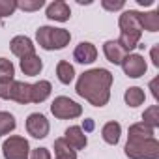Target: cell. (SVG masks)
<instances>
[{"instance_id": "obj_1", "label": "cell", "mask_w": 159, "mask_h": 159, "mask_svg": "<svg viewBox=\"0 0 159 159\" xmlns=\"http://www.w3.org/2000/svg\"><path fill=\"white\" fill-rule=\"evenodd\" d=\"M114 83V75L105 69V67H94L84 71L83 75H79L75 92L77 96H81L86 99L92 107H105L111 99V86Z\"/></svg>"}, {"instance_id": "obj_2", "label": "cell", "mask_w": 159, "mask_h": 159, "mask_svg": "<svg viewBox=\"0 0 159 159\" xmlns=\"http://www.w3.org/2000/svg\"><path fill=\"white\" fill-rule=\"evenodd\" d=\"M124 153L127 159H159V140L144 139V140H127Z\"/></svg>"}, {"instance_id": "obj_3", "label": "cell", "mask_w": 159, "mask_h": 159, "mask_svg": "<svg viewBox=\"0 0 159 159\" xmlns=\"http://www.w3.org/2000/svg\"><path fill=\"white\" fill-rule=\"evenodd\" d=\"M51 112L58 120H75L83 114V107L67 96H58L51 103Z\"/></svg>"}, {"instance_id": "obj_4", "label": "cell", "mask_w": 159, "mask_h": 159, "mask_svg": "<svg viewBox=\"0 0 159 159\" xmlns=\"http://www.w3.org/2000/svg\"><path fill=\"white\" fill-rule=\"evenodd\" d=\"M30 142L21 135H10L2 142L4 159H28L30 157Z\"/></svg>"}, {"instance_id": "obj_5", "label": "cell", "mask_w": 159, "mask_h": 159, "mask_svg": "<svg viewBox=\"0 0 159 159\" xmlns=\"http://www.w3.org/2000/svg\"><path fill=\"white\" fill-rule=\"evenodd\" d=\"M122 69L129 79H140L146 71H148V62L144 60L142 54L139 52H129L125 54V58L122 60Z\"/></svg>"}, {"instance_id": "obj_6", "label": "cell", "mask_w": 159, "mask_h": 159, "mask_svg": "<svg viewBox=\"0 0 159 159\" xmlns=\"http://www.w3.org/2000/svg\"><path fill=\"white\" fill-rule=\"evenodd\" d=\"M51 131V124L45 114L41 112H32L26 118V133L34 139H45Z\"/></svg>"}, {"instance_id": "obj_7", "label": "cell", "mask_w": 159, "mask_h": 159, "mask_svg": "<svg viewBox=\"0 0 159 159\" xmlns=\"http://www.w3.org/2000/svg\"><path fill=\"white\" fill-rule=\"evenodd\" d=\"M118 26H120V32H125V34H142L140 11L137 10L122 11V15L118 17Z\"/></svg>"}, {"instance_id": "obj_8", "label": "cell", "mask_w": 159, "mask_h": 159, "mask_svg": "<svg viewBox=\"0 0 159 159\" xmlns=\"http://www.w3.org/2000/svg\"><path fill=\"white\" fill-rule=\"evenodd\" d=\"M62 139L66 140V144H67L73 152H81V150H84L86 144H88V137H86V133L83 131L81 125H69V127L64 131V137H62Z\"/></svg>"}, {"instance_id": "obj_9", "label": "cell", "mask_w": 159, "mask_h": 159, "mask_svg": "<svg viewBox=\"0 0 159 159\" xmlns=\"http://www.w3.org/2000/svg\"><path fill=\"white\" fill-rule=\"evenodd\" d=\"M45 15H47V19H51V21L66 23V21H69V17H71V8H69L67 2H64V0H54V2L47 4Z\"/></svg>"}, {"instance_id": "obj_10", "label": "cell", "mask_w": 159, "mask_h": 159, "mask_svg": "<svg viewBox=\"0 0 159 159\" xmlns=\"http://www.w3.org/2000/svg\"><path fill=\"white\" fill-rule=\"evenodd\" d=\"M10 51L17 56V58H25L30 54H36V45L28 36H15L10 41Z\"/></svg>"}, {"instance_id": "obj_11", "label": "cell", "mask_w": 159, "mask_h": 159, "mask_svg": "<svg viewBox=\"0 0 159 159\" xmlns=\"http://www.w3.org/2000/svg\"><path fill=\"white\" fill-rule=\"evenodd\" d=\"M98 58V49L90 41H81L73 49V60L77 64H94Z\"/></svg>"}, {"instance_id": "obj_12", "label": "cell", "mask_w": 159, "mask_h": 159, "mask_svg": "<svg viewBox=\"0 0 159 159\" xmlns=\"http://www.w3.org/2000/svg\"><path fill=\"white\" fill-rule=\"evenodd\" d=\"M103 54H105V58H107L111 64L120 66L127 52L120 47V43H118L116 39H107V41L103 43Z\"/></svg>"}, {"instance_id": "obj_13", "label": "cell", "mask_w": 159, "mask_h": 159, "mask_svg": "<svg viewBox=\"0 0 159 159\" xmlns=\"http://www.w3.org/2000/svg\"><path fill=\"white\" fill-rule=\"evenodd\" d=\"M19 67L26 77H38L43 69V60L38 54H30L19 60Z\"/></svg>"}, {"instance_id": "obj_14", "label": "cell", "mask_w": 159, "mask_h": 159, "mask_svg": "<svg viewBox=\"0 0 159 159\" xmlns=\"http://www.w3.org/2000/svg\"><path fill=\"white\" fill-rule=\"evenodd\" d=\"M30 92H32V84L25 83V81H13V92H11V101L19 103V105H28L30 101Z\"/></svg>"}, {"instance_id": "obj_15", "label": "cell", "mask_w": 159, "mask_h": 159, "mask_svg": "<svg viewBox=\"0 0 159 159\" xmlns=\"http://www.w3.org/2000/svg\"><path fill=\"white\" fill-rule=\"evenodd\" d=\"M71 41V34L66 28H54L51 30V51H62L69 45Z\"/></svg>"}, {"instance_id": "obj_16", "label": "cell", "mask_w": 159, "mask_h": 159, "mask_svg": "<svg viewBox=\"0 0 159 159\" xmlns=\"http://www.w3.org/2000/svg\"><path fill=\"white\" fill-rule=\"evenodd\" d=\"M51 92H52V86H51L49 81H38V83L32 84L30 101H32V103H43V101L49 99Z\"/></svg>"}, {"instance_id": "obj_17", "label": "cell", "mask_w": 159, "mask_h": 159, "mask_svg": "<svg viewBox=\"0 0 159 159\" xmlns=\"http://www.w3.org/2000/svg\"><path fill=\"white\" fill-rule=\"evenodd\" d=\"M101 137L107 144L111 146H116L120 142V137H122V125L118 122H107L103 127H101Z\"/></svg>"}, {"instance_id": "obj_18", "label": "cell", "mask_w": 159, "mask_h": 159, "mask_svg": "<svg viewBox=\"0 0 159 159\" xmlns=\"http://www.w3.org/2000/svg\"><path fill=\"white\" fill-rule=\"evenodd\" d=\"M153 137H155V129L148 127L142 122H137V124L129 125L127 140H144V139H153Z\"/></svg>"}, {"instance_id": "obj_19", "label": "cell", "mask_w": 159, "mask_h": 159, "mask_svg": "<svg viewBox=\"0 0 159 159\" xmlns=\"http://www.w3.org/2000/svg\"><path fill=\"white\" fill-rule=\"evenodd\" d=\"M124 101H125L127 107L135 109V107H140V105L146 101V94H144V90L139 88V86H129V88L125 90V94H124Z\"/></svg>"}, {"instance_id": "obj_20", "label": "cell", "mask_w": 159, "mask_h": 159, "mask_svg": "<svg viewBox=\"0 0 159 159\" xmlns=\"http://www.w3.org/2000/svg\"><path fill=\"white\" fill-rule=\"evenodd\" d=\"M56 77L62 84H71L75 79V67L67 60H60L56 64Z\"/></svg>"}, {"instance_id": "obj_21", "label": "cell", "mask_w": 159, "mask_h": 159, "mask_svg": "<svg viewBox=\"0 0 159 159\" xmlns=\"http://www.w3.org/2000/svg\"><path fill=\"white\" fill-rule=\"evenodd\" d=\"M140 26L146 32H159V11H146L140 13Z\"/></svg>"}, {"instance_id": "obj_22", "label": "cell", "mask_w": 159, "mask_h": 159, "mask_svg": "<svg viewBox=\"0 0 159 159\" xmlns=\"http://www.w3.org/2000/svg\"><path fill=\"white\" fill-rule=\"evenodd\" d=\"M15 127H17L15 116H13L11 112H8V111H0V137L13 133Z\"/></svg>"}, {"instance_id": "obj_23", "label": "cell", "mask_w": 159, "mask_h": 159, "mask_svg": "<svg viewBox=\"0 0 159 159\" xmlns=\"http://www.w3.org/2000/svg\"><path fill=\"white\" fill-rule=\"evenodd\" d=\"M54 159H77V152H73L60 137L54 140Z\"/></svg>"}, {"instance_id": "obj_24", "label": "cell", "mask_w": 159, "mask_h": 159, "mask_svg": "<svg viewBox=\"0 0 159 159\" xmlns=\"http://www.w3.org/2000/svg\"><path fill=\"white\" fill-rule=\"evenodd\" d=\"M15 81V66L11 60L0 56V83Z\"/></svg>"}, {"instance_id": "obj_25", "label": "cell", "mask_w": 159, "mask_h": 159, "mask_svg": "<svg viewBox=\"0 0 159 159\" xmlns=\"http://www.w3.org/2000/svg\"><path fill=\"white\" fill-rule=\"evenodd\" d=\"M142 124H146L152 129L159 127V105H150L142 112Z\"/></svg>"}, {"instance_id": "obj_26", "label": "cell", "mask_w": 159, "mask_h": 159, "mask_svg": "<svg viewBox=\"0 0 159 159\" xmlns=\"http://www.w3.org/2000/svg\"><path fill=\"white\" fill-rule=\"evenodd\" d=\"M51 30L52 26H39L36 30V41L45 51H51Z\"/></svg>"}, {"instance_id": "obj_27", "label": "cell", "mask_w": 159, "mask_h": 159, "mask_svg": "<svg viewBox=\"0 0 159 159\" xmlns=\"http://www.w3.org/2000/svg\"><path fill=\"white\" fill-rule=\"evenodd\" d=\"M45 6V0H17V10H23L26 13L38 11Z\"/></svg>"}, {"instance_id": "obj_28", "label": "cell", "mask_w": 159, "mask_h": 159, "mask_svg": "<svg viewBox=\"0 0 159 159\" xmlns=\"http://www.w3.org/2000/svg\"><path fill=\"white\" fill-rule=\"evenodd\" d=\"M17 11V0H0V19L10 17Z\"/></svg>"}, {"instance_id": "obj_29", "label": "cell", "mask_w": 159, "mask_h": 159, "mask_svg": "<svg viewBox=\"0 0 159 159\" xmlns=\"http://www.w3.org/2000/svg\"><path fill=\"white\" fill-rule=\"evenodd\" d=\"M101 6L107 11H120V10H124L125 2L124 0H101Z\"/></svg>"}, {"instance_id": "obj_30", "label": "cell", "mask_w": 159, "mask_h": 159, "mask_svg": "<svg viewBox=\"0 0 159 159\" xmlns=\"http://www.w3.org/2000/svg\"><path fill=\"white\" fill-rule=\"evenodd\" d=\"M28 159H52V155H51L49 148H34V150H30Z\"/></svg>"}, {"instance_id": "obj_31", "label": "cell", "mask_w": 159, "mask_h": 159, "mask_svg": "<svg viewBox=\"0 0 159 159\" xmlns=\"http://www.w3.org/2000/svg\"><path fill=\"white\" fill-rule=\"evenodd\" d=\"M11 92H13V81H10V83H0V99L11 101Z\"/></svg>"}, {"instance_id": "obj_32", "label": "cell", "mask_w": 159, "mask_h": 159, "mask_svg": "<svg viewBox=\"0 0 159 159\" xmlns=\"http://www.w3.org/2000/svg\"><path fill=\"white\" fill-rule=\"evenodd\" d=\"M150 56H152V64H153L155 67H159V43L152 47V51H150Z\"/></svg>"}, {"instance_id": "obj_33", "label": "cell", "mask_w": 159, "mask_h": 159, "mask_svg": "<svg viewBox=\"0 0 159 159\" xmlns=\"http://www.w3.org/2000/svg\"><path fill=\"white\" fill-rule=\"evenodd\" d=\"M157 81H159V77L152 79V83H150V90H152V96L155 98V101H159V92H157Z\"/></svg>"}, {"instance_id": "obj_34", "label": "cell", "mask_w": 159, "mask_h": 159, "mask_svg": "<svg viewBox=\"0 0 159 159\" xmlns=\"http://www.w3.org/2000/svg\"><path fill=\"white\" fill-rule=\"evenodd\" d=\"M83 131L86 133V131H94V120H84V124H83Z\"/></svg>"}, {"instance_id": "obj_35", "label": "cell", "mask_w": 159, "mask_h": 159, "mask_svg": "<svg viewBox=\"0 0 159 159\" xmlns=\"http://www.w3.org/2000/svg\"><path fill=\"white\" fill-rule=\"evenodd\" d=\"M0 21H2V19H0Z\"/></svg>"}]
</instances>
